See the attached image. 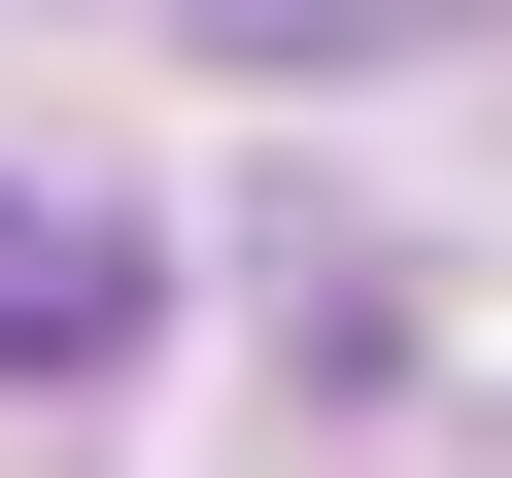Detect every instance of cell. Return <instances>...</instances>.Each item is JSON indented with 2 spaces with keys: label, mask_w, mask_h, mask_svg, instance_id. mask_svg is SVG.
Wrapping results in <instances>:
<instances>
[{
  "label": "cell",
  "mask_w": 512,
  "mask_h": 478,
  "mask_svg": "<svg viewBox=\"0 0 512 478\" xmlns=\"http://www.w3.org/2000/svg\"><path fill=\"white\" fill-rule=\"evenodd\" d=\"M69 376H137V239L103 205H0V410H69Z\"/></svg>",
  "instance_id": "cell-1"
}]
</instances>
